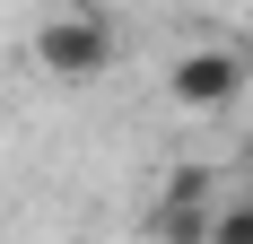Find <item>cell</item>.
Listing matches in <instances>:
<instances>
[{"mask_svg":"<svg viewBox=\"0 0 253 244\" xmlns=\"http://www.w3.org/2000/svg\"><path fill=\"white\" fill-rule=\"evenodd\" d=\"M245 87H253L245 44H192V52H175V70H166V105H183V114H236Z\"/></svg>","mask_w":253,"mask_h":244,"instance_id":"cell-2","label":"cell"},{"mask_svg":"<svg viewBox=\"0 0 253 244\" xmlns=\"http://www.w3.org/2000/svg\"><path fill=\"white\" fill-rule=\"evenodd\" d=\"M114 61H123V35H114L105 9H61V18L35 26V70L61 79V87H87V79H105Z\"/></svg>","mask_w":253,"mask_h":244,"instance_id":"cell-1","label":"cell"},{"mask_svg":"<svg viewBox=\"0 0 253 244\" xmlns=\"http://www.w3.org/2000/svg\"><path fill=\"white\" fill-rule=\"evenodd\" d=\"M236 192H245V201H253V166H245V183H236Z\"/></svg>","mask_w":253,"mask_h":244,"instance_id":"cell-5","label":"cell"},{"mask_svg":"<svg viewBox=\"0 0 253 244\" xmlns=\"http://www.w3.org/2000/svg\"><path fill=\"white\" fill-rule=\"evenodd\" d=\"M210 244H253V201L227 192L218 209H210Z\"/></svg>","mask_w":253,"mask_h":244,"instance_id":"cell-4","label":"cell"},{"mask_svg":"<svg viewBox=\"0 0 253 244\" xmlns=\"http://www.w3.org/2000/svg\"><path fill=\"white\" fill-rule=\"evenodd\" d=\"M218 201H227V192H218V174H210V166H175V174H166V192H157V209H218Z\"/></svg>","mask_w":253,"mask_h":244,"instance_id":"cell-3","label":"cell"}]
</instances>
